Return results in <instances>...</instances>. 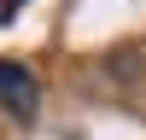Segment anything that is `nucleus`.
Returning a JSON list of instances; mask_svg holds the SVG:
<instances>
[{"instance_id": "f257e3e1", "label": "nucleus", "mask_w": 146, "mask_h": 140, "mask_svg": "<svg viewBox=\"0 0 146 140\" xmlns=\"http://www.w3.org/2000/svg\"><path fill=\"white\" fill-rule=\"evenodd\" d=\"M0 105H6L12 123H29L35 105H41V82H35L23 64H12V58H0Z\"/></svg>"}, {"instance_id": "f03ea898", "label": "nucleus", "mask_w": 146, "mask_h": 140, "mask_svg": "<svg viewBox=\"0 0 146 140\" xmlns=\"http://www.w3.org/2000/svg\"><path fill=\"white\" fill-rule=\"evenodd\" d=\"M23 6H29V0H0V23H12V18H18Z\"/></svg>"}]
</instances>
